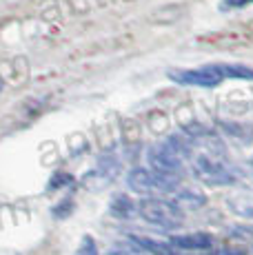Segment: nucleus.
I'll list each match as a JSON object with an SVG mask.
<instances>
[{"label":"nucleus","mask_w":253,"mask_h":255,"mask_svg":"<svg viewBox=\"0 0 253 255\" xmlns=\"http://www.w3.org/2000/svg\"><path fill=\"white\" fill-rule=\"evenodd\" d=\"M133 211V202L126 195H116V200L111 202V215H116V218H131Z\"/></svg>","instance_id":"10"},{"label":"nucleus","mask_w":253,"mask_h":255,"mask_svg":"<svg viewBox=\"0 0 253 255\" xmlns=\"http://www.w3.org/2000/svg\"><path fill=\"white\" fill-rule=\"evenodd\" d=\"M147 160H149L151 171H155V173H160V175H178L180 178V171H182V158L176 153V149H173L167 140L155 142L151 149H149Z\"/></svg>","instance_id":"3"},{"label":"nucleus","mask_w":253,"mask_h":255,"mask_svg":"<svg viewBox=\"0 0 253 255\" xmlns=\"http://www.w3.org/2000/svg\"><path fill=\"white\" fill-rule=\"evenodd\" d=\"M180 184L178 175H160L149 169H133L126 173V186L133 193H169L176 191Z\"/></svg>","instance_id":"1"},{"label":"nucleus","mask_w":253,"mask_h":255,"mask_svg":"<svg viewBox=\"0 0 253 255\" xmlns=\"http://www.w3.org/2000/svg\"><path fill=\"white\" fill-rule=\"evenodd\" d=\"M169 78L178 85H191V87H218L225 78L218 71V65H209L202 69H189V71H169Z\"/></svg>","instance_id":"5"},{"label":"nucleus","mask_w":253,"mask_h":255,"mask_svg":"<svg viewBox=\"0 0 253 255\" xmlns=\"http://www.w3.org/2000/svg\"><path fill=\"white\" fill-rule=\"evenodd\" d=\"M118 169H120V162H118V160L111 158L109 153L102 155V158L98 160V169L94 171V175H98V186L109 182V180L114 178L116 173H118Z\"/></svg>","instance_id":"7"},{"label":"nucleus","mask_w":253,"mask_h":255,"mask_svg":"<svg viewBox=\"0 0 253 255\" xmlns=\"http://www.w3.org/2000/svg\"><path fill=\"white\" fill-rule=\"evenodd\" d=\"M193 173L209 184H231L236 182V173L231 166H227L222 160H216L211 155H198L193 158Z\"/></svg>","instance_id":"4"},{"label":"nucleus","mask_w":253,"mask_h":255,"mask_svg":"<svg viewBox=\"0 0 253 255\" xmlns=\"http://www.w3.org/2000/svg\"><path fill=\"white\" fill-rule=\"evenodd\" d=\"M131 242L138 244L140 249H144V251H151L155 255H173V247L171 244H164V242H155V240H149V238H140V235H133L131 238Z\"/></svg>","instance_id":"9"},{"label":"nucleus","mask_w":253,"mask_h":255,"mask_svg":"<svg viewBox=\"0 0 253 255\" xmlns=\"http://www.w3.org/2000/svg\"><path fill=\"white\" fill-rule=\"evenodd\" d=\"M247 2H253V0H225L222 7H240V4H247Z\"/></svg>","instance_id":"13"},{"label":"nucleus","mask_w":253,"mask_h":255,"mask_svg":"<svg viewBox=\"0 0 253 255\" xmlns=\"http://www.w3.org/2000/svg\"><path fill=\"white\" fill-rule=\"evenodd\" d=\"M138 211L149 224H155V227H162V229H176L184 220L182 211H180L176 204L164 202V200H158V198L142 200Z\"/></svg>","instance_id":"2"},{"label":"nucleus","mask_w":253,"mask_h":255,"mask_svg":"<svg viewBox=\"0 0 253 255\" xmlns=\"http://www.w3.org/2000/svg\"><path fill=\"white\" fill-rule=\"evenodd\" d=\"M207 202V198L204 195H200L198 191H180V193L176 195V200H173V204L182 211V209H200L202 204Z\"/></svg>","instance_id":"8"},{"label":"nucleus","mask_w":253,"mask_h":255,"mask_svg":"<svg viewBox=\"0 0 253 255\" xmlns=\"http://www.w3.org/2000/svg\"><path fill=\"white\" fill-rule=\"evenodd\" d=\"M169 244L173 249H182V251H204L213 244V238L209 233H189V235H171Z\"/></svg>","instance_id":"6"},{"label":"nucleus","mask_w":253,"mask_h":255,"mask_svg":"<svg viewBox=\"0 0 253 255\" xmlns=\"http://www.w3.org/2000/svg\"><path fill=\"white\" fill-rule=\"evenodd\" d=\"M216 255H247V253L240 251V249H222V251H218Z\"/></svg>","instance_id":"12"},{"label":"nucleus","mask_w":253,"mask_h":255,"mask_svg":"<svg viewBox=\"0 0 253 255\" xmlns=\"http://www.w3.org/2000/svg\"><path fill=\"white\" fill-rule=\"evenodd\" d=\"M76 255H98V244H96V240L91 238V235H85Z\"/></svg>","instance_id":"11"}]
</instances>
